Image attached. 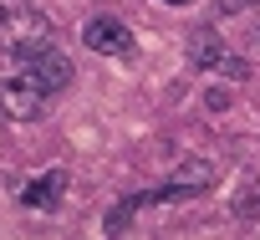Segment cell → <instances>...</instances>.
<instances>
[{
	"label": "cell",
	"instance_id": "8992f818",
	"mask_svg": "<svg viewBox=\"0 0 260 240\" xmlns=\"http://www.w3.org/2000/svg\"><path fill=\"white\" fill-rule=\"evenodd\" d=\"M189 46H194V62H199V67H224V72H240V62L230 56V46H224L219 36H209V31H199V36H194Z\"/></svg>",
	"mask_w": 260,
	"mask_h": 240
},
{
	"label": "cell",
	"instance_id": "5b68a950",
	"mask_svg": "<svg viewBox=\"0 0 260 240\" xmlns=\"http://www.w3.org/2000/svg\"><path fill=\"white\" fill-rule=\"evenodd\" d=\"M61 189H67V174H61V169H51V174H36V179L21 189V199H26L31 209H51V204L61 199Z\"/></svg>",
	"mask_w": 260,
	"mask_h": 240
},
{
	"label": "cell",
	"instance_id": "52a82bcc",
	"mask_svg": "<svg viewBox=\"0 0 260 240\" xmlns=\"http://www.w3.org/2000/svg\"><path fill=\"white\" fill-rule=\"evenodd\" d=\"M174 6H184V0H174Z\"/></svg>",
	"mask_w": 260,
	"mask_h": 240
},
{
	"label": "cell",
	"instance_id": "6da1fadb",
	"mask_svg": "<svg viewBox=\"0 0 260 240\" xmlns=\"http://www.w3.org/2000/svg\"><path fill=\"white\" fill-rule=\"evenodd\" d=\"M41 46H51L46 16H41L36 6H26V0H0V51L31 62Z\"/></svg>",
	"mask_w": 260,
	"mask_h": 240
},
{
	"label": "cell",
	"instance_id": "277c9868",
	"mask_svg": "<svg viewBox=\"0 0 260 240\" xmlns=\"http://www.w3.org/2000/svg\"><path fill=\"white\" fill-rule=\"evenodd\" d=\"M26 72L46 87V92H61V87H72V62L56 51V46H41L31 62H26Z\"/></svg>",
	"mask_w": 260,
	"mask_h": 240
},
{
	"label": "cell",
	"instance_id": "3957f363",
	"mask_svg": "<svg viewBox=\"0 0 260 240\" xmlns=\"http://www.w3.org/2000/svg\"><path fill=\"white\" fill-rule=\"evenodd\" d=\"M82 41H87L92 51H102V56H133V51H138V46H133V31H127L122 21H112V16L87 21V26H82Z\"/></svg>",
	"mask_w": 260,
	"mask_h": 240
},
{
	"label": "cell",
	"instance_id": "7a4b0ae2",
	"mask_svg": "<svg viewBox=\"0 0 260 240\" xmlns=\"http://www.w3.org/2000/svg\"><path fill=\"white\" fill-rule=\"evenodd\" d=\"M41 107H46V87L31 72L0 82V123H31V117H41Z\"/></svg>",
	"mask_w": 260,
	"mask_h": 240
}]
</instances>
